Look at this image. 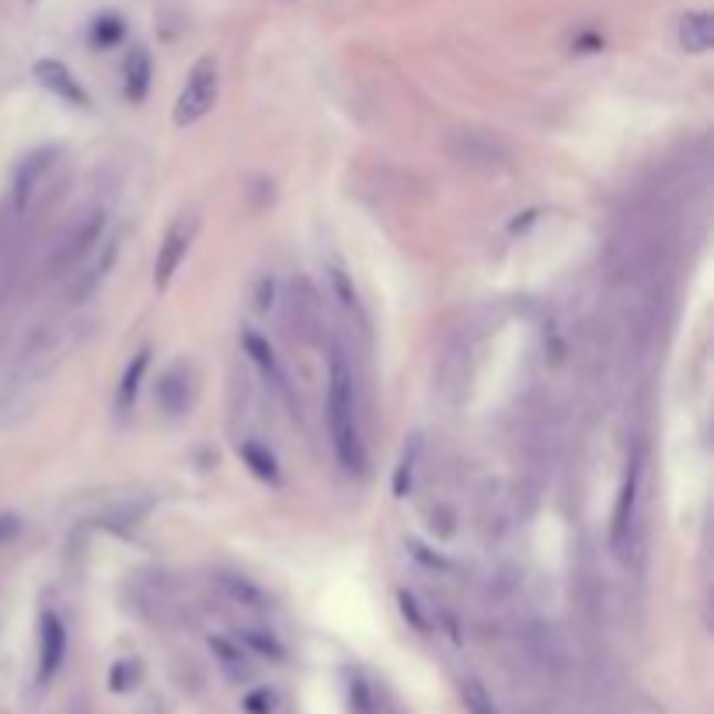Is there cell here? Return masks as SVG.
<instances>
[{"label": "cell", "instance_id": "cell-1", "mask_svg": "<svg viewBox=\"0 0 714 714\" xmlns=\"http://www.w3.org/2000/svg\"><path fill=\"white\" fill-rule=\"evenodd\" d=\"M328 433L331 449L349 474H360L366 464V446L360 433V401H355L352 366L342 349H331L328 360Z\"/></svg>", "mask_w": 714, "mask_h": 714}, {"label": "cell", "instance_id": "cell-2", "mask_svg": "<svg viewBox=\"0 0 714 714\" xmlns=\"http://www.w3.org/2000/svg\"><path fill=\"white\" fill-rule=\"evenodd\" d=\"M105 227H108V203H91L87 209H81L70 227L60 234L56 241V251L50 258V266L56 276H66L74 272L81 261L94 251V245L105 237Z\"/></svg>", "mask_w": 714, "mask_h": 714}, {"label": "cell", "instance_id": "cell-3", "mask_svg": "<svg viewBox=\"0 0 714 714\" xmlns=\"http://www.w3.org/2000/svg\"><path fill=\"white\" fill-rule=\"evenodd\" d=\"M217 94H220V70H217V60L213 56H203L196 60V66L188 70V81L178 94V102H175V126L178 130H188V126H196L199 118H206L213 112V105H217Z\"/></svg>", "mask_w": 714, "mask_h": 714}, {"label": "cell", "instance_id": "cell-4", "mask_svg": "<svg viewBox=\"0 0 714 714\" xmlns=\"http://www.w3.org/2000/svg\"><path fill=\"white\" fill-rule=\"evenodd\" d=\"M193 237H196V220L193 217H178L168 234H164V241L157 248V261H154V286L157 290H168V282L175 279V272L182 269V261L193 248Z\"/></svg>", "mask_w": 714, "mask_h": 714}, {"label": "cell", "instance_id": "cell-5", "mask_svg": "<svg viewBox=\"0 0 714 714\" xmlns=\"http://www.w3.org/2000/svg\"><path fill=\"white\" fill-rule=\"evenodd\" d=\"M638 491H641V461L634 457L628 464L624 485H621V498H617V509H613L610 540H613V551L617 555H628V547H631V530H634V519H638Z\"/></svg>", "mask_w": 714, "mask_h": 714}, {"label": "cell", "instance_id": "cell-6", "mask_svg": "<svg viewBox=\"0 0 714 714\" xmlns=\"http://www.w3.org/2000/svg\"><path fill=\"white\" fill-rule=\"evenodd\" d=\"M66 655V628L56 613H42V628H39V680H53L56 670L63 665Z\"/></svg>", "mask_w": 714, "mask_h": 714}, {"label": "cell", "instance_id": "cell-7", "mask_svg": "<svg viewBox=\"0 0 714 714\" xmlns=\"http://www.w3.org/2000/svg\"><path fill=\"white\" fill-rule=\"evenodd\" d=\"M35 77H39V84L45 87V91H53L60 102H66V105H87L91 99H87V91L77 84V77L70 74V70L60 63V60H39L35 63Z\"/></svg>", "mask_w": 714, "mask_h": 714}, {"label": "cell", "instance_id": "cell-8", "mask_svg": "<svg viewBox=\"0 0 714 714\" xmlns=\"http://www.w3.org/2000/svg\"><path fill=\"white\" fill-rule=\"evenodd\" d=\"M680 45L686 53H707L714 45V18L707 11H686L680 18Z\"/></svg>", "mask_w": 714, "mask_h": 714}, {"label": "cell", "instance_id": "cell-9", "mask_svg": "<svg viewBox=\"0 0 714 714\" xmlns=\"http://www.w3.org/2000/svg\"><path fill=\"white\" fill-rule=\"evenodd\" d=\"M157 401H161V408L168 412V415H182L188 408V370L182 363L172 366L168 373L161 376Z\"/></svg>", "mask_w": 714, "mask_h": 714}, {"label": "cell", "instance_id": "cell-10", "mask_svg": "<svg viewBox=\"0 0 714 714\" xmlns=\"http://www.w3.org/2000/svg\"><path fill=\"white\" fill-rule=\"evenodd\" d=\"M422 449H425V443H422V433L408 436V443H404V449H401V461H397V470H394V495H397V498H404V495L412 491L415 470H418V461H422Z\"/></svg>", "mask_w": 714, "mask_h": 714}, {"label": "cell", "instance_id": "cell-11", "mask_svg": "<svg viewBox=\"0 0 714 714\" xmlns=\"http://www.w3.org/2000/svg\"><path fill=\"white\" fill-rule=\"evenodd\" d=\"M147 363H151V352H147V349H139V352L133 355V363L126 366V373H123V384H118V394H115L118 412H130V408H133L136 391H139V376L147 373Z\"/></svg>", "mask_w": 714, "mask_h": 714}, {"label": "cell", "instance_id": "cell-12", "mask_svg": "<svg viewBox=\"0 0 714 714\" xmlns=\"http://www.w3.org/2000/svg\"><path fill=\"white\" fill-rule=\"evenodd\" d=\"M209 649H213V655L220 659V670H224L230 680H248V676H251L248 655H245L241 649H234L230 641H224V638H213V641H209Z\"/></svg>", "mask_w": 714, "mask_h": 714}, {"label": "cell", "instance_id": "cell-13", "mask_svg": "<svg viewBox=\"0 0 714 714\" xmlns=\"http://www.w3.org/2000/svg\"><path fill=\"white\" fill-rule=\"evenodd\" d=\"M147 87H151V60L143 50H133L130 63H126V94L133 102H143Z\"/></svg>", "mask_w": 714, "mask_h": 714}, {"label": "cell", "instance_id": "cell-14", "mask_svg": "<svg viewBox=\"0 0 714 714\" xmlns=\"http://www.w3.org/2000/svg\"><path fill=\"white\" fill-rule=\"evenodd\" d=\"M217 582H220V589L227 592V597H230L234 603L255 607V610H258L261 603H266V597H261V589H258V586H251V582H248V579H241V576H227V571H224V576H217Z\"/></svg>", "mask_w": 714, "mask_h": 714}, {"label": "cell", "instance_id": "cell-15", "mask_svg": "<svg viewBox=\"0 0 714 714\" xmlns=\"http://www.w3.org/2000/svg\"><path fill=\"white\" fill-rule=\"evenodd\" d=\"M245 345H248V352H251V360L261 366V373L272 376V384H276L279 391H286V376H282V370H279V363H276V352H272L266 342H261L258 335H248Z\"/></svg>", "mask_w": 714, "mask_h": 714}, {"label": "cell", "instance_id": "cell-16", "mask_svg": "<svg viewBox=\"0 0 714 714\" xmlns=\"http://www.w3.org/2000/svg\"><path fill=\"white\" fill-rule=\"evenodd\" d=\"M461 697H464V707H467L470 714H498V711H495L491 694H488L485 683H482L478 676H464V683H461Z\"/></svg>", "mask_w": 714, "mask_h": 714}, {"label": "cell", "instance_id": "cell-17", "mask_svg": "<svg viewBox=\"0 0 714 714\" xmlns=\"http://www.w3.org/2000/svg\"><path fill=\"white\" fill-rule=\"evenodd\" d=\"M241 457L248 461V467L258 474V478H266V482H276V478H279L276 457L269 454L266 446H258V443H245V446H241Z\"/></svg>", "mask_w": 714, "mask_h": 714}, {"label": "cell", "instance_id": "cell-18", "mask_svg": "<svg viewBox=\"0 0 714 714\" xmlns=\"http://www.w3.org/2000/svg\"><path fill=\"white\" fill-rule=\"evenodd\" d=\"M136 680H139V665L130 662V659L118 662L115 670H112V690H115V694H126V690H133Z\"/></svg>", "mask_w": 714, "mask_h": 714}, {"label": "cell", "instance_id": "cell-19", "mask_svg": "<svg viewBox=\"0 0 714 714\" xmlns=\"http://www.w3.org/2000/svg\"><path fill=\"white\" fill-rule=\"evenodd\" d=\"M245 707H248L251 714H272V707H276V697L269 694V690H255V694H248Z\"/></svg>", "mask_w": 714, "mask_h": 714}, {"label": "cell", "instance_id": "cell-20", "mask_svg": "<svg viewBox=\"0 0 714 714\" xmlns=\"http://www.w3.org/2000/svg\"><path fill=\"white\" fill-rule=\"evenodd\" d=\"M245 641H248V645H255V649H258L261 655H272V659H282V649L276 645V641H272V638H261L258 631H245Z\"/></svg>", "mask_w": 714, "mask_h": 714}, {"label": "cell", "instance_id": "cell-21", "mask_svg": "<svg viewBox=\"0 0 714 714\" xmlns=\"http://www.w3.org/2000/svg\"><path fill=\"white\" fill-rule=\"evenodd\" d=\"M70 714H91V711H87V704H84V701H74V707H70Z\"/></svg>", "mask_w": 714, "mask_h": 714}]
</instances>
